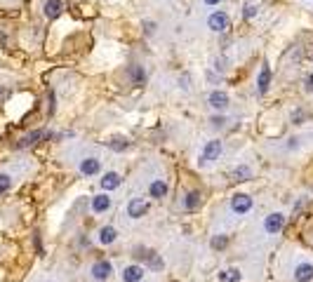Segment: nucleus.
Masks as SVG:
<instances>
[{"label":"nucleus","mask_w":313,"mask_h":282,"mask_svg":"<svg viewBox=\"0 0 313 282\" xmlns=\"http://www.w3.org/2000/svg\"><path fill=\"white\" fill-rule=\"evenodd\" d=\"M229 26H231V19H229V14L222 12V9H217V12H212V14L207 17V28L215 31V33H224V31H229Z\"/></svg>","instance_id":"1"},{"label":"nucleus","mask_w":313,"mask_h":282,"mask_svg":"<svg viewBox=\"0 0 313 282\" xmlns=\"http://www.w3.org/2000/svg\"><path fill=\"white\" fill-rule=\"evenodd\" d=\"M219 155H222V141H207L203 153H200V165H210V162L219 160Z\"/></svg>","instance_id":"2"},{"label":"nucleus","mask_w":313,"mask_h":282,"mask_svg":"<svg viewBox=\"0 0 313 282\" xmlns=\"http://www.w3.org/2000/svg\"><path fill=\"white\" fill-rule=\"evenodd\" d=\"M283 226H285V214H283V212H273V214H268L266 221H264V230H266L268 235L280 233Z\"/></svg>","instance_id":"3"},{"label":"nucleus","mask_w":313,"mask_h":282,"mask_svg":"<svg viewBox=\"0 0 313 282\" xmlns=\"http://www.w3.org/2000/svg\"><path fill=\"white\" fill-rule=\"evenodd\" d=\"M231 210L235 212V214H247V212L252 210V198L245 193H235L231 198Z\"/></svg>","instance_id":"4"},{"label":"nucleus","mask_w":313,"mask_h":282,"mask_svg":"<svg viewBox=\"0 0 313 282\" xmlns=\"http://www.w3.org/2000/svg\"><path fill=\"white\" fill-rule=\"evenodd\" d=\"M207 101H210V106H212L215 111H226V108H229V97H226V92H219V89L210 92Z\"/></svg>","instance_id":"5"},{"label":"nucleus","mask_w":313,"mask_h":282,"mask_svg":"<svg viewBox=\"0 0 313 282\" xmlns=\"http://www.w3.org/2000/svg\"><path fill=\"white\" fill-rule=\"evenodd\" d=\"M146 210H149V205L144 203V198H132V200H130V205H127V214H130L132 219H139V216H144V214H146Z\"/></svg>","instance_id":"6"},{"label":"nucleus","mask_w":313,"mask_h":282,"mask_svg":"<svg viewBox=\"0 0 313 282\" xmlns=\"http://www.w3.org/2000/svg\"><path fill=\"white\" fill-rule=\"evenodd\" d=\"M268 85H271V69H268V64H264L259 75H257V89H259V94H266Z\"/></svg>","instance_id":"7"},{"label":"nucleus","mask_w":313,"mask_h":282,"mask_svg":"<svg viewBox=\"0 0 313 282\" xmlns=\"http://www.w3.org/2000/svg\"><path fill=\"white\" fill-rule=\"evenodd\" d=\"M99 172H101V162H99L97 158H85L80 162V174L94 176V174H99Z\"/></svg>","instance_id":"8"},{"label":"nucleus","mask_w":313,"mask_h":282,"mask_svg":"<svg viewBox=\"0 0 313 282\" xmlns=\"http://www.w3.org/2000/svg\"><path fill=\"white\" fill-rule=\"evenodd\" d=\"M111 271H113V268H111L108 261H97V264L92 266V275H94L97 280H108V278H111Z\"/></svg>","instance_id":"9"},{"label":"nucleus","mask_w":313,"mask_h":282,"mask_svg":"<svg viewBox=\"0 0 313 282\" xmlns=\"http://www.w3.org/2000/svg\"><path fill=\"white\" fill-rule=\"evenodd\" d=\"M295 280L297 282H311L313 280V266L311 264H299L295 268Z\"/></svg>","instance_id":"10"},{"label":"nucleus","mask_w":313,"mask_h":282,"mask_svg":"<svg viewBox=\"0 0 313 282\" xmlns=\"http://www.w3.org/2000/svg\"><path fill=\"white\" fill-rule=\"evenodd\" d=\"M43 9H45V17H47V19H57L59 14H62L64 2H62V0H47Z\"/></svg>","instance_id":"11"},{"label":"nucleus","mask_w":313,"mask_h":282,"mask_svg":"<svg viewBox=\"0 0 313 282\" xmlns=\"http://www.w3.org/2000/svg\"><path fill=\"white\" fill-rule=\"evenodd\" d=\"M144 278V268L142 266H127L123 271V282H139Z\"/></svg>","instance_id":"12"},{"label":"nucleus","mask_w":313,"mask_h":282,"mask_svg":"<svg viewBox=\"0 0 313 282\" xmlns=\"http://www.w3.org/2000/svg\"><path fill=\"white\" fill-rule=\"evenodd\" d=\"M118 186H120V174L118 172H106L104 179H101V188L104 191H116Z\"/></svg>","instance_id":"13"},{"label":"nucleus","mask_w":313,"mask_h":282,"mask_svg":"<svg viewBox=\"0 0 313 282\" xmlns=\"http://www.w3.org/2000/svg\"><path fill=\"white\" fill-rule=\"evenodd\" d=\"M108 207H111V198H108L106 193H99L92 198V210L97 212V214H101V212H106Z\"/></svg>","instance_id":"14"},{"label":"nucleus","mask_w":313,"mask_h":282,"mask_svg":"<svg viewBox=\"0 0 313 282\" xmlns=\"http://www.w3.org/2000/svg\"><path fill=\"white\" fill-rule=\"evenodd\" d=\"M45 137V132L43 130H33L31 134H26V137H21L19 139V143H17V148H28V146H33L38 139H43Z\"/></svg>","instance_id":"15"},{"label":"nucleus","mask_w":313,"mask_h":282,"mask_svg":"<svg viewBox=\"0 0 313 282\" xmlns=\"http://www.w3.org/2000/svg\"><path fill=\"white\" fill-rule=\"evenodd\" d=\"M149 193H151V198L160 200V198H165V195H167V184H165L162 179H156V181H151V188H149Z\"/></svg>","instance_id":"16"},{"label":"nucleus","mask_w":313,"mask_h":282,"mask_svg":"<svg viewBox=\"0 0 313 282\" xmlns=\"http://www.w3.org/2000/svg\"><path fill=\"white\" fill-rule=\"evenodd\" d=\"M200 203H203V195L198 193V191H191V193L184 198V207H186V210H198Z\"/></svg>","instance_id":"17"},{"label":"nucleus","mask_w":313,"mask_h":282,"mask_svg":"<svg viewBox=\"0 0 313 282\" xmlns=\"http://www.w3.org/2000/svg\"><path fill=\"white\" fill-rule=\"evenodd\" d=\"M127 78L132 80L134 85H142L144 80H146V73H144L142 66H130V69H127Z\"/></svg>","instance_id":"18"},{"label":"nucleus","mask_w":313,"mask_h":282,"mask_svg":"<svg viewBox=\"0 0 313 282\" xmlns=\"http://www.w3.org/2000/svg\"><path fill=\"white\" fill-rule=\"evenodd\" d=\"M116 228H111V226H104V228L99 230V242L101 245H111V242H116Z\"/></svg>","instance_id":"19"},{"label":"nucleus","mask_w":313,"mask_h":282,"mask_svg":"<svg viewBox=\"0 0 313 282\" xmlns=\"http://www.w3.org/2000/svg\"><path fill=\"white\" fill-rule=\"evenodd\" d=\"M240 271L238 268H226V271H222L219 273V280L222 282H240Z\"/></svg>","instance_id":"20"},{"label":"nucleus","mask_w":313,"mask_h":282,"mask_svg":"<svg viewBox=\"0 0 313 282\" xmlns=\"http://www.w3.org/2000/svg\"><path fill=\"white\" fill-rule=\"evenodd\" d=\"M108 143V148H113V150H118V153H123L125 148H130V141L127 139H123V137H113L111 141H106Z\"/></svg>","instance_id":"21"},{"label":"nucleus","mask_w":313,"mask_h":282,"mask_svg":"<svg viewBox=\"0 0 313 282\" xmlns=\"http://www.w3.org/2000/svg\"><path fill=\"white\" fill-rule=\"evenodd\" d=\"M250 176H252V169L245 167V165H240V167L233 169V179H235V181H247Z\"/></svg>","instance_id":"22"},{"label":"nucleus","mask_w":313,"mask_h":282,"mask_svg":"<svg viewBox=\"0 0 313 282\" xmlns=\"http://www.w3.org/2000/svg\"><path fill=\"white\" fill-rule=\"evenodd\" d=\"M9 186H12V176H9V174H2V172H0V195L7 193Z\"/></svg>","instance_id":"23"},{"label":"nucleus","mask_w":313,"mask_h":282,"mask_svg":"<svg viewBox=\"0 0 313 282\" xmlns=\"http://www.w3.org/2000/svg\"><path fill=\"white\" fill-rule=\"evenodd\" d=\"M226 242H229V240H226V235H215L210 245H212V249H224V247H226Z\"/></svg>","instance_id":"24"},{"label":"nucleus","mask_w":313,"mask_h":282,"mask_svg":"<svg viewBox=\"0 0 313 282\" xmlns=\"http://www.w3.org/2000/svg\"><path fill=\"white\" fill-rule=\"evenodd\" d=\"M254 14H257V7H254V5H247V7H245V17L250 19V17H254Z\"/></svg>","instance_id":"25"},{"label":"nucleus","mask_w":313,"mask_h":282,"mask_svg":"<svg viewBox=\"0 0 313 282\" xmlns=\"http://www.w3.org/2000/svg\"><path fill=\"white\" fill-rule=\"evenodd\" d=\"M210 123L215 125V127H222V125L226 123V120H224V118H219V115H215V118H212V120H210Z\"/></svg>","instance_id":"26"},{"label":"nucleus","mask_w":313,"mask_h":282,"mask_svg":"<svg viewBox=\"0 0 313 282\" xmlns=\"http://www.w3.org/2000/svg\"><path fill=\"white\" fill-rule=\"evenodd\" d=\"M306 92H313V73L306 78Z\"/></svg>","instance_id":"27"},{"label":"nucleus","mask_w":313,"mask_h":282,"mask_svg":"<svg viewBox=\"0 0 313 282\" xmlns=\"http://www.w3.org/2000/svg\"><path fill=\"white\" fill-rule=\"evenodd\" d=\"M153 28H156V24H153V21H149V24H146V33H153Z\"/></svg>","instance_id":"28"},{"label":"nucleus","mask_w":313,"mask_h":282,"mask_svg":"<svg viewBox=\"0 0 313 282\" xmlns=\"http://www.w3.org/2000/svg\"><path fill=\"white\" fill-rule=\"evenodd\" d=\"M203 2H205V5H219L222 0H203Z\"/></svg>","instance_id":"29"}]
</instances>
